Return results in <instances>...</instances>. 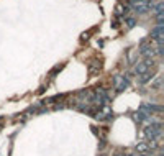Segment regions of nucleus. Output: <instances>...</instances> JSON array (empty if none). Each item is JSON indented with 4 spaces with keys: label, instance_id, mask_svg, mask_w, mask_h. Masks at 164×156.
<instances>
[{
    "label": "nucleus",
    "instance_id": "6",
    "mask_svg": "<svg viewBox=\"0 0 164 156\" xmlns=\"http://www.w3.org/2000/svg\"><path fill=\"white\" fill-rule=\"evenodd\" d=\"M113 82H115V89H117V92H123L128 87V79L125 77V76H115Z\"/></svg>",
    "mask_w": 164,
    "mask_h": 156
},
{
    "label": "nucleus",
    "instance_id": "14",
    "mask_svg": "<svg viewBox=\"0 0 164 156\" xmlns=\"http://www.w3.org/2000/svg\"><path fill=\"white\" fill-rule=\"evenodd\" d=\"M154 87H156V89L161 87V77H159V76H158V79H156V82H154Z\"/></svg>",
    "mask_w": 164,
    "mask_h": 156
},
{
    "label": "nucleus",
    "instance_id": "4",
    "mask_svg": "<svg viewBox=\"0 0 164 156\" xmlns=\"http://www.w3.org/2000/svg\"><path fill=\"white\" fill-rule=\"evenodd\" d=\"M138 49H139V54L145 56L146 59H153V56L156 54V49L149 45V43H146V41L141 43V46H139Z\"/></svg>",
    "mask_w": 164,
    "mask_h": 156
},
{
    "label": "nucleus",
    "instance_id": "1",
    "mask_svg": "<svg viewBox=\"0 0 164 156\" xmlns=\"http://www.w3.org/2000/svg\"><path fill=\"white\" fill-rule=\"evenodd\" d=\"M153 0H130V8L138 15H145L149 10H153Z\"/></svg>",
    "mask_w": 164,
    "mask_h": 156
},
{
    "label": "nucleus",
    "instance_id": "9",
    "mask_svg": "<svg viewBox=\"0 0 164 156\" xmlns=\"http://www.w3.org/2000/svg\"><path fill=\"white\" fill-rule=\"evenodd\" d=\"M100 61H97V59H94V61H90V64H89V73L92 76H95V74H99V71H100Z\"/></svg>",
    "mask_w": 164,
    "mask_h": 156
},
{
    "label": "nucleus",
    "instance_id": "3",
    "mask_svg": "<svg viewBox=\"0 0 164 156\" xmlns=\"http://www.w3.org/2000/svg\"><path fill=\"white\" fill-rule=\"evenodd\" d=\"M92 102L99 103V105L105 107L107 103L110 102V95H109V90L107 89H97L92 94Z\"/></svg>",
    "mask_w": 164,
    "mask_h": 156
},
{
    "label": "nucleus",
    "instance_id": "10",
    "mask_svg": "<svg viewBox=\"0 0 164 156\" xmlns=\"http://www.w3.org/2000/svg\"><path fill=\"white\" fill-rule=\"evenodd\" d=\"M151 79H153V73H151V71H146L145 74L138 76V82L139 84H146V82H149Z\"/></svg>",
    "mask_w": 164,
    "mask_h": 156
},
{
    "label": "nucleus",
    "instance_id": "13",
    "mask_svg": "<svg viewBox=\"0 0 164 156\" xmlns=\"http://www.w3.org/2000/svg\"><path fill=\"white\" fill-rule=\"evenodd\" d=\"M135 25H136V20L135 18H126V26L128 28H133Z\"/></svg>",
    "mask_w": 164,
    "mask_h": 156
},
{
    "label": "nucleus",
    "instance_id": "2",
    "mask_svg": "<svg viewBox=\"0 0 164 156\" xmlns=\"http://www.w3.org/2000/svg\"><path fill=\"white\" fill-rule=\"evenodd\" d=\"M145 137L149 140V141H153V140H161L162 137V128H161V123L159 122H151V125H148L145 128Z\"/></svg>",
    "mask_w": 164,
    "mask_h": 156
},
{
    "label": "nucleus",
    "instance_id": "15",
    "mask_svg": "<svg viewBox=\"0 0 164 156\" xmlns=\"http://www.w3.org/2000/svg\"><path fill=\"white\" fill-rule=\"evenodd\" d=\"M100 156H105V154H100Z\"/></svg>",
    "mask_w": 164,
    "mask_h": 156
},
{
    "label": "nucleus",
    "instance_id": "12",
    "mask_svg": "<svg viewBox=\"0 0 164 156\" xmlns=\"http://www.w3.org/2000/svg\"><path fill=\"white\" fill-rule=\"evenodd\" d=\"M136 150L143 154V153H148V150H149V148H148V143H139V145H136Z\"/></svg>",
    "mask_w": 164,
    "mask_h": 156
},
{
    "label": "nucleus",
    "instance_id": "11",
    "mask_svg": "<svg viewBox=\"0 0 164 156\" xmlns=\"http://www.w3.org/2000/svg\"><path fill=\"white\" fill-rule=\"evenodd\" d=\"M153 12H154V15H162L164 13V3L162 2L156 3V7H153Z\"/></svg>",
    "mask_w": 164,
    "mask_h": 156
},
{
    "label": "nucleus",
    "instance_id": "8",
    "mask_svg": "<svg viewBox=\"0 0 164 156\" xmlns=\"http://www.w3.org/2000/svg\"><path fill=\"white\" fill-rule=\"evenodd\" d=\"M151 38L156 39V41L164 38V25H158L156 28H153V31H151Z\"/></svg>",
    "mask_w": 164,
    "mask_h": 156
},
{
    "label": "nucleus",
    "instance_id": "5",
    "mask_svg": "<svg viewBox=\"0 0 164 156\" xmlns=\"http://www.w3.org/2000/svg\"><path fill=\"white\" fill-rule=\"evenodd\" d=\"M154 64V61L153 59H145L143 63H138L136 66H135V74L136 76H141V74H145L146 71H149V67Z\"/></svg>",
    "mask_w": 164,
    "mask_h": 156
},
{
    "label": "nucleus",
    "instance_id": "7",
    "mask_svg": "<svg viewBox=\"0 0 164 156\" xmlns=\"http://www.w3.org/2000/svg\"><path fill=\"white\" fill-rule=\"evenodd\" d=\"M151 115H153V114H149V112H148L145 107H141V109H139L136 114H135V118H136L138 122H149V120H151Z\"/></svg>",
    "mask_w": 164,
    "mask_h": 156
}]
</instances>
